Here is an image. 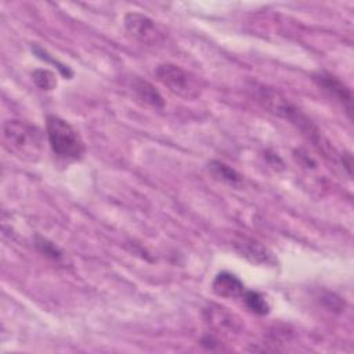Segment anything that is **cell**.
<instances>
[{
	"label": "cell",
	"mask_w": 354,
	"mask_h": 354,
	"mask_svg": "<svg viewBox=\"0 0 354 354\" xmlns=\"http://www.w3.org/2000/svg\"><path fill=\"white\" fill-rule=\"evenodd\" d=\"M32 79L40 90H53L57 86V79L48 69H36L32 72Z\"/></svg>",
	"instance_id": "7c38bea8"
},
{
	"label": "cell",
	"mask_w": 354,
	"mask_h": 354,
	"mask_svg": "<svg viewBox=\"0 0 354 354\" xmlns=\"http://www.w3.org/2000/svg\"><path fill=\"white\" fill-rule=\"evenodd\" d=\"M35 246L37 248V250L40 253H43L44 256L53 259V260H59L62 257V252L50 241H47L46 238L43 236H39L36 235L35 238Z\"/></svg>",
	"instance_id": "4fadbf2b"
},
{
	"label": "cell",
	"mask_w": 354,
	"mask_h": 354,
	"mask_svg": "<svg viewBox=\"0 0 354 354\" xmlns=\"http://www.w3.org/2000/svg\"><path fill=\"white\" fill-rule=\"evenodd\" d=\"M232 248L239 256L245 257L253 264L275 266L277 263L274 253L266 245L252 236L242 234L235 235L232 239Z\"/></svg>",
	"instance_id": "8992f818"
},
{
	"label": "cell",
	"mask_w": 354,
	"mask_h": 354,
	"mask_svg": "<svg viewBox=\"0 0 354 354\" xmlns=\"http://www.w3.org/2000/svg\"><path fill=\"white\" fill-rule=\"evenodd\" d=\"M46 134L53 152L66 160H77L84 155L86 147L77 130L57 115L46 118Z\"/></svg>",
	"instance_id": "3957f363"
},
{
	"label": "cell",
	"mask_w": 354,
	"mask_h": 354,
	"mask_svg": "<svg viewBox=\"0 0 354 354\" xmlns=\"http://www.w3.org/2000/svg\"><path fill=\"white\" fill-rule=\"evenodd\" d=\"M314 83L322 90L328 97L337 101L343 108L347 111V113L351 116L353 109V95L351 90L335 75L329 72H317L313 75Z\"/></svg>",
	"instance_id": "52a82bcc"
},
{
	"label": "cell",
	"mask_w": 354,
	"mask_h": 354,
	"mask_svg": "<svg viewBox=\"0 0 354 354\" xmlns=\"http://www.w3.org/2000/svg\"><path fill=\"white\" fill-rule=\"evenodd\" d=\"M242 300L245 301L246 307L257 315H266L270 311V306H268L266 297L259 292L245 290L242 293Z\"/></svg>",
	"instance_id": "8fae6325"
},
{
	"label": "cell",
	"mask_w": 354,
	"mask_h": 354,
	"mask_svg": "<svg viewBox=\"0 0 354 354\" xmlns=\"http://www.w3.org/2000/svg\"><path fill=\"white\" fill-rule=\"evenodd\" d=\"M130 88L142 104L155 109H162L165 106V101L160 93L148 80L140 76H134L130 79Z\"/></svg>",
	"instance_id": "ba28073f"
},
{
	"label": "cell",
	"mask_w": 354,
	"mask_h": 354,
	"mask_svg": "<svg viewBox=\"0 0 354 354\" xmlns=\"http://www.w3.org/2000/svg\"><path fill=\"white\" fill-rule=\"evenodd\" d=\"M153 73L163 86H166L171 93H174L178 97L194 100L201 95L202 84L199 79L176 64H159L155 68Z\"/></svg>",
	"instance_id": "277c9868"
},
{
	"label": "cell",
	"mask_w": 354,
	"mask_h": 354,
	"mask_svg": "<svg viewBox=\"0 0 354 354\" xmlns=\"http://www.w3.org/2000/svg\"><path fill=\"white\" fill-rule=\"evenodd\" d=\"M253 93L254 100L268 112L290 122L295 124L304 136H307L315 145L324 147L322 137L319 130L315 127V124L293 104L286 98L282 93H279L275 88L263 86V84H253L250 88Z\"/></svg>",
	"instance_id": "6da1fadb"
},
{
	"label": "cell",
	"mask_w": 354,
	"mask_h": 354,
	"mask_svg": "<svg viewBox=\"0 0 354 354\" xmlns=\"http://www.w3.org/2000/svg\"><path fill=\"white\" fill-rule=\"evenodd\" d=\"M3 145L22 160L36 162L43 149V134L26 120L10 119L3 124Z\"/></svg>",
	"instance_id": "7a4b0ae2"
},
{
	"label": "cell",
	"mask_w": 354,
	"mask_h": 354,
	"mask_svg": "<svg viewBox=\"0 0 354 354\" xmlns=\"http://www.w3.org/2000/svg\"><path fill=\"white\" fill-rule=\"evenodd\" d=\"M209 171L213 174L214 178L230 185H238L242 181V177L236 170L218 160H213L209 163Z\"/></svg>",
	"instance_id": "30bf717a"
},
{
	"label": "cell",
	"mask_w": 354,
	"mask_h": 354,
	"mask_svg": "<svg viewBox=\"0 0 354 354\" xmlns=\"http://www.w3.org/2000/svg\"><path fill=\"white\" fill-rule=\"evenodd\" d=\"M212 289L217 296L225 297V299L239 297L245 292V286H243L242 281L238 277H235L234 274L227 272V271L216 275V278L213 279V283H212Z\"/></svg>",
	"instance_id": "9c48e42d"
},
{
	"label": "cell",
	"mask_w": 354,
	"mask_h": 354,
	"mask_svg": "<svg viewBox=\"0 0 354 354\" xmlns=\"http://www.w3.org/2000/svg\"><path fill=\"white\" fill-rule=\"evenodd\" d=\"M126 30L141 44L155 47L166 40V32L149 17L141 12H127L124 15Z\"/></svg>",
	"instance_id": "5b68a950"
}]
</instances>
